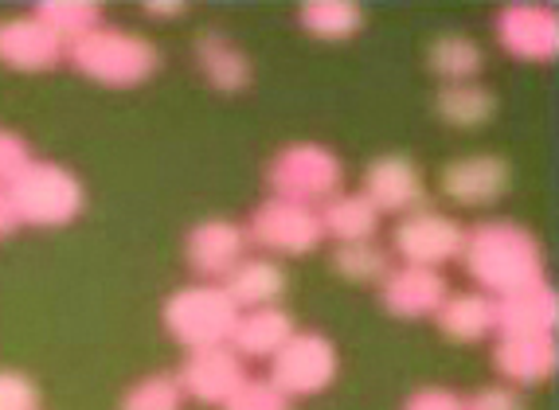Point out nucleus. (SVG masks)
<instances>
[{
	"label": "nucleus",
	"mask_w": 559,
	"mask_h": 410,
	"mask_svg": "<svg viewBox=\"0 0 559 410\" xmlns=\"http://www.w3.org/2000/svg\"><path fill=\"white\" fill-rule=\"evenodd\" d=\"M469 278L481 286L493 301L513 298L521 289H532L544 281V251L536 243V234L521 224L509 219H489L466 231V246H462Z\"/></svg>",
	"instance_id": "f257e3e1"
},
{
	"label": "nucleus",
	"mask_w": 559,
	"mask_h": 410,
	"mask_svg": "<svg viewBox=\"0 0 559 410\" xmlns=\"http://www.w3.org/2000/svg\"><path fill=\"white\" fill-rule=\"evenodd\" d=\"M75 63L79 75L94 79L103 86H141L145 79H153L160 56L157 47L138 32H121L98 24L94 32L79 36L75 44H67V56Z\"/></svg>",
	"instance_id": "f03ea898"
},
{
	"label": "nucleus",
	"mask_w": 559,
	"mask_h": 410,
	"mask_svg": "<svg viewBox=\"0 0 559 410\" xmlns=\"http://www.w3.org/2000/svg\"><path fill=\"white\" fill-rule=\"evenodd\" d=\"M9 207L16 227H63L83 212V180L56 160H32L9 188Z\"/></svg>",
	"instance_id": "7ed1b4c3"
},
{
	"label": "nucleus",
	"mask_w": 559,
	"mask_h": 410,
	"mask_svg": "<svg viewBox=\"0 0 559 410\" xmlns=\"http://www.w3.org/2000/svg\"><path fill=\"white\" fill-rule=\"evenodd\" d=\"M235 321H239V309L231 305L219 281H192L165 301L168 336L185 345L188 352L231 345Z\"/></svg>",
	"instance_id": "20e7f679"
},
{
	"label": "nucleus",
	"mask_w": 559,
	"mask_h": 410,
	"mask_svg": "<svg viewBox=\"0 0 559 410\" xmlns=\"http://www.w3.org/2000/svg\"><path fill=\"white\" fill-rule=\"evenodd\" d=\"M266 180H271V192L278 200L321 207L345 184V165L318 141H294V145L274 153V160L266 165Z\"/></svg>",
	"instance_id": "39448f33"
},
{
	"label": "nucleus",
	"mask_w": 559,
	"mask_h": 410,
	"mask_svg": "<svg viewBox=\"0 0 559 410\" xmlns=\"http://www.w3.org/2000/svg\"><path fill=\"white\" fill-rule=\"evenodd\" d=\"M336 372H341V355L333 340L321 333H294L286 348L271 360V383L289 402L313 399L325 387H333Z\"/></svg>",
	"instance_id": "423d86ee"
},
{
	"label": "nucleus",
	"mask_w": 559,
	"mask_h": 410,
	"mask_svg": "<svg viewBox=\"0 0 559 410\" xmlns=\"http://www.w3.org/2000/svg\"><path fill=\"white\" fill-rule=\"evenodd\" d=\"M462 246H466V227L435 207L407 212L392 234V251L403 258V266H427V270H442L447 262L462 258Z\"/></svg>",
	"instance_id": "0eeeda50"
},
{
	"label": "nucleus",
	"mask_w": 559,
	"mask_h": 410,
	"mask_svg": "<svg viewBox=\"0 0 559 410\" xmlns=\"http://www.w3.org/2000/svg\"><path fill=\"white\" fill-rule=\"evenodd\" d=\"M247 243H259L262 251L271 254H313L325 243V231H321V215L318 207L294 204V200H262L251 215V227H247Z\"/></svg>",
	"instance_id": "6e6552de"
},
{
	"label": "nucleus",
	"mask_w": 559,
	"mask_h": 410,
	"mask_svg": "<svg viewBox=\"0 0 559 410\" xmlns=\"http://www.w3.org/2000/svg\"><path fill=\"white\" fill-rule=\"evenodd\" d=\"M242 379H247V367H242L239 352L231 345L188 352L185 367L177 375L185 399H197L200 407H224L239 391Z\"/></svg>",
	"instance_id": "1a4fd4ad"
},
{
	"label": "nucleus",
	"mask_w": 559,
	"mask_h": 410,
	"mask_svg": "<svg viewBox=\"0 0 559 410\" xmlns=\"http://www.w3.org/2000/svg\"><path fill=\"white\" fill-rule=\"evenodd\" d=\"M364 196L376 212H392V215H407L415 207H423L427 200V180H423V168L415 165L403 153H383L368 165L364 172Z\"/></svg>",
	"instance_id": "9d476101"
},
{
	"label": "nucleus",
	"mask_w": 559,
	"mask_h": 410,
	"mask_svg": "<svg viewBox=\"0 0 559 410\" xmlns=\"http://www.w3.org/2000/svg\"><path fill=\"white\" fill-rule=\"evenodd\" d=\"M509 184H513V168L497 153H474V157L450 160L439 177L442 196L462 207L497 204L509 192Z\"/></svg>",
	"instance_id": "9b49d317"
},
{
	"label": "nucleus",
	"mask_w": 559,
	"mask_h": 410,
	"mask_svg": "<svg viewBox=\"0 0 559 410\" xmlns=\"http://www.w3.org/2000/svg\"><path fill=\"white\" fill-rule=\"evenodd\" d=\"M497 39L509 56L528 63H548L559 51V20L556 9L544 4H504L497 16Z\"/></svg>",
	"instance_id": "f8f14e48"
},
{
	"label": "nucleus",
	"mask_w": 559,
	"mask_h": 410,
	"mask_svg": "<svg viewBox=\"0 0 559 410\" xmlns=\"http://www.w3.org/2000/svg\"><path fill=\"white\" fill-rule=\"evenodd\" d=\"M185 258L200 281H224L247 258V231L231 219H204L188 231Z\"/></svg>",
	"instance_id": "ddd939ff"
},
{
	"label": "nucleus",
	"mask_w": 559,
	"mask_h": 410,
	"mask_svg": "<svg viewBox=\"0 0 559 410\" xmlns=\"http://www.w3.org/2000/svg\"><path fill=\"white\" fill-rule=\"evenodd\" d=\"M447 298V274L427 266H392V274L380 281V305L400 321L435 317Z\"/></svg>",
	"instance_id": "4468645a"
},
{
	"label": "nucleus",
	"mask_w": 559,
	"mask_h": 410,
	"mask_svg": "<svg viewBox=\"0 0 559 410\" xmlns=\"http://www.w3.org/2000/svg\"><path fill=\"white\" fill-rule=\"evenodd\" d=\"M556 336H501L493 348V367L509 387H536L556 372Z\"/></svg>",
	"instance_id": "2eb2a0df"
},
{
	"label": "nucleus",
	"mask_w": 559,
	"mask_h": 410,
	"mask_svg": "<svg viewBox=\"0 0 559 410\" xmlns=\"http://www.w3.org/2000/svg\"><path fill=\"white\" fill-rule=\"evenodd\" d=\"M67 56V44L47 32L36 16H20L0 24V63L16 71H51Z\"/></svg>",
	"instance_id": "dca6fc26"
},
{
	"label": "nucleus",
	"mask_w": 559,
	"mask_h": 410,
	"mask_svg": "<svg viewBox=\"0 0 559 410\" xmlns=\"http://www.w3.org/2000/svg\"><path fill=\"white\" fill-rule=\"evenodd\" d=\"M294 333H298V325H294V317L282 305L247 309L235 321L231 348L239 352V360H274Z\"/></svg>",
	"instance_id": "f3484780"
},
{
	"label": "nucleus",
	"mask_w": 559,
	"mask_h": 410,
	"mask_svg": "<svg viewBox=\"0 0 559 410\" xmlns=\"http://www.w3.org/2000/svg\"><path fill=\"white\" fill-rule=\"evenodd\" d=\"M556 293L544 281L497 301V333L501 336H551L556 333Z\"/></svg>",
	"instance_id": "a211bd4d"
},
{
	"label": "nucleus",
	"mask_w": 559,
	"mask_h": 410,
	"mask_svg": "<svg viewBox=\"0 0 559 410\" xmlns=\"http://www.w3.org/2000/svg\"><path fill=\"white\" fill-rule=\"evenodd\" d=\"M442 336L454 340V345H477L485 336L497 333V301L481 289L474 293H450L442 301V309L435 313Z\"/></svg>",
	"instance_id": "6ab92c4d"
},
{
	"label": "nucleus",
	"mask_w": 559,
	"mask_h": 410,
	"mask_svg": "<svg viewBox=\"0 0 559 410\" xmlns=\"http://www.w3.org/2000/svg\"><path fill=\"white\" fill-rule=\"evenodd\" d=\"M219 286L231 298V305L247 313V309L278 305V298L286 293V274L274 258H242Z\"/></svg>",
	"instance_id": "aec40b11"
},
{
	"label": "nucleus",
	"mask_w": 559,
	"mask_h": 410,
	"mask_svg": "<svg viewBox=\"0 0 559 410\" xmlns=\"http://www.w3.org/2000/svg\"><path fill=\"white\" fill-rule=\"evenodd\" d=\"M318 215H321V231H325L329 239H336V246L368 243V239H376V231H380V212L368 204L364 192H336L333 200H325V204L318 207Z\"/></svg>",
	"instance_id": "412c9836"
},
{
	"label": "nucleus",
	"mask_w": 559,
	"mask_h": 410,
	"mask_svg": "<svg viewBox=\"0 0 559 410\" xmlns=\"http://www.w3.org/2000/svg\"><path fill=\"white\" fill-rule=\"evenodd\" d=\"M197 63L204 71V79L224 94H239L251 86V59L242 56V47L231 44L219 32H204L197 39Z\"/></svg>",
	"instance_id": "4be33fe9"
},
{
	"label": "nucleus",
	"mask_w": 559,
	"mask_h": 410,
	"mask_svg": "<svg viewBox=\"0 0 559 410\" xmlns=\"http://www.w3.org/2000/svg\"><path fill=\"white\" fill-rule=\"evenodd\" d=\"M435 110L454 130H481V125L493 122L497 94L481 83H447L435 94Z\"/></svg>",
	"instance_id": "5701e85b"
},
{
	"label": "nucleus",
	"mask_w": 559,
	"mask_h": 410,
	"mask_svg": "<svg viewBox=\"0 0 559 410\" xmlns=\"http://www.w3.org/2000/svg\"><path fill=\"white\" fill-rule=\"evenodd\" d=\"M427 67L442 83H474L485 67V51L462 32H447L427 47Z\"/></svg>",
	"instance_id": "b1692460"
},
{
	"label": "nucleus",
	"mask_w": 559,
	"mask_h": 410,
	"mask_svg": "<svg viewBox=\"0 0 559 410\" xmlns=\"http://www.w3.org/2000/svg\"><path fill=\"white\" fill-rule=\"evenodd\" d=\"M36 20L47 32H56L63 44H75L79 36L103 24V9L94 0H44L36 4Z\"/></svg>",
	"instance_id": "393cba45"
},
{
	"label": "nucleus",
	"mask_w": 559,
	"mask_h": 410,
	"mask_svg": "<svg viewBox=\"0 0 559 410\" xmlns=\"http://www.w3.org/2000/svg\"><path fill=\"white\" fill-rule=\"evenodd\" d=\"M364 24L360 4L353 0H309L301 4V28L318 39H348Z\"/></svg>",
	"instance_id": "a878e982"
},
{
	"label": "nucleus",
	"mask_w": 559,
	"mask_h": 410,
	"mask_svg": "<svg viewBox=\"0 0 559 410\" xmlns=\"http://www.w3.org/2000/svg\"><path fill=\"white\" fill-rule=\"evenodd\" d=\"M333 270L345 281H356V286H372V281H383L392 274V251L380 246L376 239H368V243H341L333 251Z\"/></svg>",
	"instance_id": "bb28decb"
},
{
	"label": "nucleus",
	"mask_w": 559,
	"mask_h": 410,
	"mask_svg": "<svg viewBox=\"0 0 559 410\" xmlns=\"http://www.w3.org/2000/svg\"><path fill=\"white\" fill-rule=\"evenodd\" d=\"M185 402L177 375H145L121 395V410H185Z\"/></svg>",
	"instance_id": "cd10ccee"
},
{
	"label": "nucleus",
	"mask_w": 559,
	"mask_h": 410,
	"mask_svg": "<svg viewBox=\"0 0 559 410\" xmlns=\"http://www.w3.org/2000/svg\"><path fill=\"white\" fill-rule=\"evenodd\" d=\"M224 410H289V399L274 387L271 379H247L239 383V391L224 402Z\"/></svg>",
	"instance_id": "c85d7f7f"
},
{
	"label": "nucleus",
	"mask_w": 559,
	"mask_h": 410,
	"mask_svg": "<svg viewBox=\"0 0 559 410\" xmlns=\"http://www.w3.org/2000/svg\"><path fill=\"white\" fill-rule=\"evenodd\" d=\"M36 383L16 367H0V410H36Z\"/></svg>",
	"instance_id": "c756f323"
},
{
	"label": "nucleus",
	"mask_w": 559,
	"mask_h": 410,
	"mask_svg": "<svg viewBox=\"0 0 559 410\" xmlns=\"http://www.w3.org/2000/svg\"><path fill=\"white\" fill-rule=\"evenodd\" d=\"M28 165H32L28 141L12 130H0V188H9Z\"/></svg>",
	"instance_id": "7c9ffc66"
},
{
	"label": "nucleus",
	"mask_w": 559,
	"mask_h": 410,
	"mask_svg": "<svg viewBox=\"0 0 559 410\" xmlns=\"http://www.w3.org/2000/svg\"><path fill=\"white\" fill-rule=\"evenodd\" d=\"M466 410H524V399L509 383H489L466 399Z\"/></svg>",
	"instance_id": "2f4dec72"
},
{
	"label": "nucleus",
	"mask_w": 559,
	"mask_h": 410,
	"mask_svg": "<svg viewBox=\"0 0 559 410\" xmlns=\"http://www.w3.org/2000/svg\"><path fill=\"white\" fill-rule=\"evenodd\" d=\"M403 410H466V399L450 387H419L403 402Z\"/></svg>",
	"instance_id": "473e14b6"
},
{
	"label": "nucleus",
	"mask_w": 559,
	"mask_h": 410,
	"mask_svg": "<svg viewBox=\"0 0 559 410\" xmlns=\"http://www.w3.org/2000/svg\"><path fill=\"white\" fill-rule=\"evenodd\" d=\"M12 231H16V215H12L9 196H4V188H0V239L12 234Z\"/></svg>",
	"instance_id": "72a5a7b5"
},
{
	"label": "nucleus",
	"mask_w": 559,
	"mask_h": 410,
	"mask_svg": "<svg viewBox=\"0 0 559 410\" xmlns=\"http://www.w3.org/2000/svg\"><path fill=\"white\" fill-rule=\"evenodd\" d=\"M145 12H150V16H180V12H185V4H180V0H168V4L150 0V4H145Z\"/></svg>",
	"instance_id": "f704fd0d"
}]
</instances>
